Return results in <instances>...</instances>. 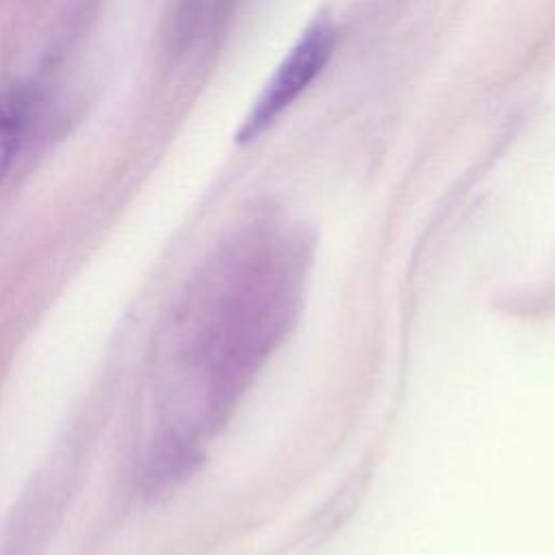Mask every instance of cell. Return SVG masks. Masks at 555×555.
<instances>
[{
    "instance_id": "6da1fadb",
    "label": "cell",
    "mask_w": 555,
    "mask_h": 555,
    "mask_svg": "<svg viewBox=\"0 0 555 555\" xmlns=\"http://www.w3.org/2000/svg\"><path fill=\"white\" fill-rule=\"evenodd\" d=\"M336 33L327 20H317L310 24L299 41L291 48L286 59L275 69L273 78L267 82L264 91L256 100L254 108L245 117L238 139L249 141L260 134L284 108H288L308 85L323 72L334 50Z\"/></svg>"
},
{
    "instance_id": "7a4b0ae2",
    "label": "cell",
    "mask_w": 555,
    "mask_h": 555,
    "mask_svg": "<svg viewBox=\"0 0 555 555\" xmlns=\"http://www.w3.org/2000/svg\"><path fill=\"white\" fill-rule=\"evenodd\" d=\"M30 113V98L24 89H7L0 93V180L9 171Z\"/></svg>"
}]
</instances>
